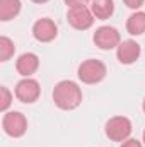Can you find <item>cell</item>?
Returning a JSON list of instances; mask_svg holds the SVG:
<instances>
[{"mask_svg":"<svg viewBox=\"0 0 145 147\" xmlns=\"http://www.w3.org/2000/svg\"><path fill=\"white\" fill-rule=\"evenodd\" d=\"M53 101L63 111H72L82 103V89L73 80H60L53 89Z\"/></svg>","mask_w":145,"mask_h":147,"instance_id":"6da1fadb","label":"cell"},{"mask_svg":"<svg viewBox=\"0 0 145 147\" xmlns=\"http://www.w3.org/2000/svg\"><path fill=\"white\" fill-rule=\"evenodd\" d=\"M106 74H108L106 65L96 58L84 60L77 69V75L84 84H97L106 77Z\"/></svg>","mask_w":145,"mask_h":147,"instance_id":"7a4b0ae2","label":"cell"},{"mask_svg":"<svg viewBox=\"0 0 145 147\" xmlns=\"http://www.w3.org/2000/svg\"><path fill=\"white\" fill-rule=\"evenodd\" d=\"M132 130H133L132 121L126 116H113L104 125L106 137L109 140H113V142H123V140L130 139Z\"/></svg>","mask_w":145,"mask_h":147,"instance_id":"3957f363","label":"cell"},{"mask_svg":"<svg viewBox=\"0 0 145 147\" xmlns=\"http://www.w3.org/2000/svg\"><path fill=\"white\" fill-rule=\"evenodd\" d=\"M2 128L9 137L19 139L28 132V120L21 111H7L2 118Z\"/></svg>","mask_w":145,"mask_h":147,"instance_id":"277c9868","label":"cell"},{"mask_svg":"<svg viewBox=\"0 0 145 147\" xmlns=\"http://www.w3.org/2000/svg\"><path fill=\"white\" fill-rule=\"evenodd\" d=\"M94 14L87 5H77V7H70L67 12V21L73 29L79 31H85L89 28H92L94 24Z\"/></svg>","mask_w":145,"mask_h":147,"instance_id":"5b68a950","label":"cell"},{"mask_svg":"<svg viewBox=\"0 0 145 147\" xmlns=\"http://www.w3.org/2000/svg\"><path fill=\"white\" fill-rule=\"evenodd\" d=\"M14 94L15 98L21 101V103H26V105H31L38 101L39 94H41V87H39V82L36 79H31V77H24L17 82L15 89H14Z\"/></svg>","mask_w":145,"mask_h":147,"instance_id":"8992f818","label":"cell"},{"mask_svg":"<svg viewBox=\"0 0 145 147\" xmlns=\"http://www.w3.org/2000/svg\"><path fill=\"white\" fill-rule=\"evenodd\" d=\"M92 39H94V43L99 50H113V48H118L119 43H121V36H119L118 29L113 28V26L97 28Z\"/></svg>","mask_w":145,"mask_h":147,"instance_id":"52a82bcc","label":"cell"},{"mask_svg":"<svg viewBox=\"0 0 145 147\" xmlns=\"http://www.w3.org/2000/svg\"><path fill=\"white\" fill-rule=\"evenodd\" d=\"M142 55V48L137 41L133 39H125L119 43V46L116 48V57H118V62L123 63V65H132L135 63Z\"/></svg>","mask_w":145,"mask_h":147,"instance_id":"ba28073f","label":"cell"},{"mask_svg":"<svg viewBox=\"0 0 145 147\" xmlns=\"http://www.w3.org/2000/svg\"><path fill=\"white\" fill-rule=\"evenodd\" d=\"M56 34H58V28L48 17L38 19L34 22V26H33V36L36 38L39 43H50L56 38Z\"/></svg>","mask_w":145,"mask_h":147,"instance_id":"9c48e42d","label":"cell"},{"mask_svg":"<svg viewBox=\"0 0 145 147\" xmlns=\"http://www.w3.org/2000/svg\"><path fill=\"white\" fill-rule=\"evenodd\" d=\"M38 69H39V57L36 53H31V51L22 53L15 62V70L22 77H31Z\"/></svg>","mask_w":145,"mask_h":147,"instance_id":"30bf717a","label":"cell"},{"mask_svg":"<svg viewBox=\"0 0 145 147\" xmlns=\"http://www.w3.org/2000/svg\"><path fill=\"white\" fill-rule=\"evenodd\" d=\"M91 10L96 19L106 21L114 14V2L113 0H92L91 2Z\"/></svg>","mask_w":145,"mask_h":147,"instance_id":"8fae6325","label":"cell"},{"mask_svg":"<svg viewBox=\"0 0 145 147\" xmlns=\"http://www.w3.org/2000/svg\"><path fill=\"white\" fill-rule=\"evenodd\" d=\"M126 31L132 36H140L145 33V12L144 10H137L133 12L128 21H126Z\"/></svg>","mask_w":145,"mask_h":147,"instance_id":"7c38bea8","label":"cell"},{"mask_svg":"<svg viewBox=\"0 0 145 147\" xmlns=\"http://www.w3.org/2000/svg\"><path fill=\"white\" fill-rule=\"evenodd\" d=\"M21 0H0V21L7 22L19 16L21 12Z\"/></svg>","mask_w":145,"mask_h":147,"instance_id":"4fadbf2b","label":"cell"},{"mask_svg":"<svg viewBox=\"0 0 145 147\" xmlns=\"http://www.w3.org/2000/svg\"><path fill=\"white\" fill-rule=\"evenodd\" d=\"M15 53V45L10 38L0 36V62H7L14 57Z\"/></svg>","mask_w":145,"mask_h":147,"instance_id":"5bb4252c","label":"cell"},{"mask_svg":"<svg viewBox=\"0 0 145 147\" xmlns=\"http://www.w3.org/2000/svg\"><path fill=\"white\" fill-rule=\"evenodd\" d=\"M12 99H14V94L9 91V87L2 86L0 87V110L3 111V113H7L9 106L12 105Z\"/></svg>","mask_w":145,"mask_h":147,"instance_id":"9a60e30c","label":"cell"},{"mask_svg":"<svg viewBox=\"0 0 145 147\" xmlns=\"http://www.w3.org/2000/svg\"><path fill=\"white\" fill-rule=\"evenodd\" d=\"M123 3L128 7V9H133V10H138L142 5L145 3V0H123Z\"/></svg>","mask_w":145,"mask_h":147,"instance_id":"2e32d148","label":"cell"},{"mask_svg":"<svg viewBox=\"0 0 145 147\" xmlns=\"http://www.w3.org/2000/svg\"><path fill=\"white\" fill-rule=\"evenodd\" d=\"M119 147H142V142L137 140V139H126V140L121 142Z\"/></svg>","mask_w":145,"mask_h":147,"instance_id":"e0dca14e","label":"cell"},{"mask_svg":"<svg viewBox=\"0 0 145 147\" xmlns=\"http://www.w3.org/2000/svg\"><path fill=\"white\" fill-rule=\"evenodd\" d=\"M67 5H68V9L70 7H77V5H87L91 0H63Z\"/></svg>","mask_w":145,"mask_h":147,"instance_id":"ac0fdd59","label":"cell"},{"mask_svg":"<svg viewBox=\"0 0 145 147\" xmlns=\"http://www.w3.org/2000/svg\"><path fill=\"white\" fill-rule=\"evenodd\" d=\"M31 2H34V3H46V2H50V0H31Z\"/></svg>","mask_w":145,"mask_h":147,"instance_id":"d6986e66","label":"cell"},{"mask_svg":"<svg viewBox=\"0 0 145 147\" xmlns=\"http://www.w3.org/2000/svg\"><path fill=\"white\" fill-rule=\"evenodd\" d=\"M142 110H144V113H145V99H144V103H142Z\"/></svg>","mask_w":145,"mask_h":147,"instance_id":"ffe728a7","label":"cell"},{"mask_svg":"<svg viewBox=\"0 0 145 147\" xmlns=\"http://www.w3.org/2000/svg\"><path fill=\"white\" fill-rule=\"evenodd\" d=\"M144 142H145V130H144Z\"/></svg>","mask_w":145,"mask_h":147,"instance_id":"44dd1931","label":"cell"}]
</instances>
